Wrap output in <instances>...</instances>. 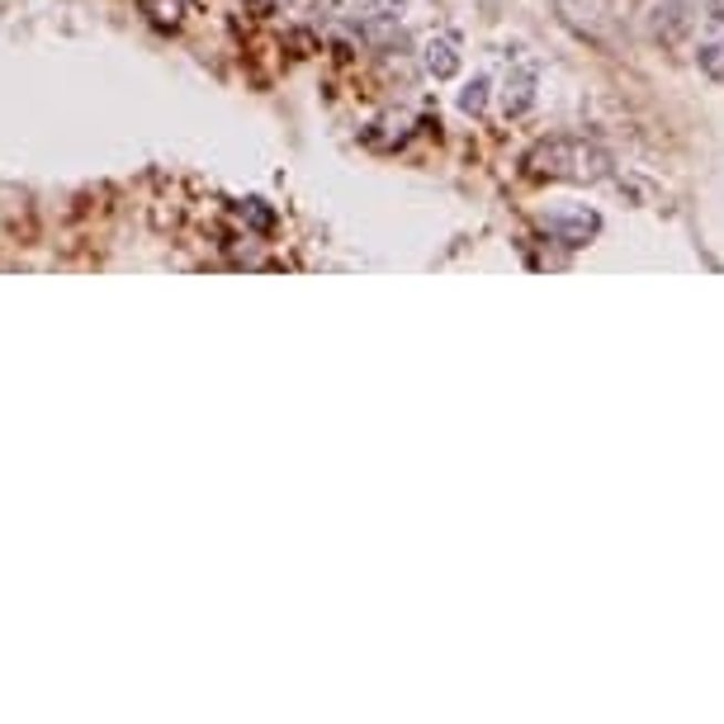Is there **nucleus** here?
Returning <instances> with one entry per match:
<instances>
[{
  "instance_id": "nucleus-4",
  "label": "nucleus",
  "mask_w": 724,
  "mask_h": 724,
  "mask_svg": "<svg viewBox=\"0 0 724 724\" xmlns=\"http://www.w3.org/2000/svg\"><path fill=\"white\" fill-rule=\"evenodd\" d=\"M696 62H701V72H705V76H715V81H724V48H720V43H701V53H696Z\"/></svg>"
},
{
  "instance_id": "nucleus-5",
  "label": "nucleus",
  "mask_w": 724,
  "mask_h": 724,
  "mask_svg": "<svg viewBox=\"0 0 724 724\" xmlns=\"http://www.w3.org/2000/svg\"><path fill=\"white\" fill-rule=\"evenodd\" d=\"M483 91H487V81H474V86L464 91V99H460V105H464L469 114H474V109H483Z\"/></svg>"
},
{
  "instance_id": "nucleus-6",
  "label": "nucleus",
  "mask_w": 724,
  "mask_h": 724,
  "mask_svg": "<svg viewBox=\"0 0 724 724\" xmlns=\"http://www.w3.org/2000/svg\"><path fill=\"white\" fill-rule=\"evenodd\" d=\"M346 6H369V0H346Z\"/></svg>"
},
{
  "instance_id": "nucleus-3",
  "label": "nucleus",
  "mask_w": 724,
  "mask_h": 724,
  "mask_svg": "<svg viewBox=\"0 0 724 724\" xmlns=\"http://www.w3.org/2000/svg\"><path fill=\"white\" fill-rule=\"evenodd\" d=\"M427 72L436 76V81H450L454 72H460V53H454V43H431L427 48Z\"/></svg>"
},
{
  "instance_id": "nucleus-2",
  "label": "nucleus",
  "mask_w": 724,
  "mask_h": 724,
  "mask_svg": "<svg viewBox=\"0 0 724 724\" xmlns=\"http://www.w3.org/2000/svg\"><path fill=\"white\" fill-rule=\"evenodd\" d=\"M549 228L559 232L568 246H583L587 238H597V232H601V218H597L592 209H574V213H554Z\"/></svg>"
},
{
  "instance_id": "nucleus-1",
  "label": "nucleus",
  "mask_w": 724,
  "mask_h": 724,
  "mask_svg": "<svg viewBox=\"0 0 724 724\" xmlns=\"http://www.w3.org/2000/svg\"><path fill=\"white\" fill-rule=\"evenodd\" d=\"M531 171L535 176H559V180H606L611 176V157L592 143H578V138H554L545 147L531 151Z\"/></svg>"
}]
</instances>
